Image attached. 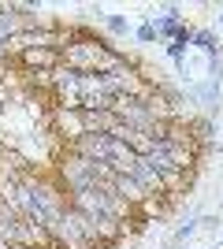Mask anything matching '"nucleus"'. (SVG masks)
Returning <instances> with one entry per match:
<instances>
[{
    "label": "nucleus",
    "mask_w": 223,
    "mask_h": 249,
    "mask_svg": "<svg viewBox=\"0 0 223 249\" xmlns=\"http://www.w3.org/2000/svg\"><path fill=\"white\" fill-rule=\"evenodd\" d=\"M97 15H101V11H97ZM101 19H104V26L112 34H130V22H127V15H101Z\"/></svg>",
    "instance_id": "obj_1"
},
{
    "label": "nucleus",
    "mask_w": 223,
    "mask_h": 249,
    "mask_svg": "<svg viewBox=\"0 0 223 249\" xmlns=\"http://www.w3.org/2000/svg\"><path fill=\"white\" fill-rule=\"evenodd\" d=\"M0 249H11V246H8V238H4V234H0Z\"/></svg>",
    "instance_id": "obj_3"
},
{
    "label": "nucleus",
    "mask_w": 223,
    "mask_h": 249,
    "mask_svg": "<svg viewBox=\"0 0 223 249\" xmlns=\"http://www.w3.org/2000/svg\"><path fill=\"white\" fill-rule=\"evenodd\" d=\"M134 37H138L141 45H153L156 41V22H141L138 30H134Z\"/></svg>",
    "instance_id": "obj_2"
},
{
    "label": "nucleus",
    "mask_w": 223,
    "mask_h": 249,
    "mask_svg": "<svg viewBox=\"0 0 223 249\" xmlns=\"http://www.w3.org/2000/svg\"><path fill=\"white\" fill-rule=\"evenodd\" d=\"M220 26H223V11H220Z\"/></svg>",
    "instance_id": "obj_4"
}]
</instances>
